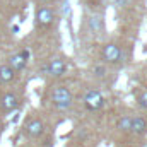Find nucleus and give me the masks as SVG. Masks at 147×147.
Here are the masks:
<instances>
[{"mask_svg":"<svg viewBox=\"0 0 147 147\" xmlns=\"http://www.w3.org/2000/svg\"><path fill=\"white\" fill-rule=\"evenodd\" d=\"M92 74H94L96 77H105V75H106V67L101 65V63H98V65L92 67Z\"/></svg>","mask_w":147,"mask_h":147,"instance_id":"12","label":"nucleus"},{"mask_svg":"<svg viewBox=\"0 0 147 147\" xmlns=\"http://www.w3.org/2000/svg\"><path fill=\"white\" fill-rule=\"evenodd\" d=\"M0 130H2V127H0Z\"/></svg>","mask_w":147,"mask_h":147,"instance_id":"16","label":"nucleus"},{"mask_svg":"<svg viewBox=\"0 0 147 147\" xmlns=\"http://www.w3.org/2000/svg\"><path fill=\"white\" fill-rule=\"evenodd\" d=\"M134 3V0H115V5H118V7H128V5H132Z\"/></svg>","mask_w":147,"mask_h":147,"instance_id":"14","label":"nucleus"},{"mask_svg":"<svg viewBox=\"0 0 147 147\" xmlns=\"http://www.w3.org/2000/svg\"><path fill=\"white\" fill-rule=\"evenodd\" d=\"M45 132V123L39 120V118H29L24 125V134L29 137V139H38L41 137Z\"/></svg>","mask_w":147,"mask_h":147,"instance_id":"4","label":"nucleus"},{"mask_svg":"<svg viewBox=\"0 0 147 147\" xmlns=\"http://www.w3.org/2000/svg\"><path fill=\"white\" fill-rule=\"evenodd\" d=\"M101 55H103V60H105V62H108V63H116V62L121 60V48H120L118 45H115V43H108V45L103 46Z\"/></svg>","mask_w":147,"mask_h":147,"instance_id":"6","label":"nucleus"},{"mask_svg":"<svg viewBox=\"0 0 147 147\" xmlns=\"http://www.w3.org/2000/svg\"><path fill=\"white\" fill-rule=\"evenodd\" d=\"M53 21H55V12H53V9H51V7L43 5V7H39V9L36 10V22H38V26H41V28H48V26H51V24H53Z\"/></svg>","mask_w":147,"mask_h":147,"instance_id":"5","label":"nucleus"},{"mask_svg":"<svg viewBox=\"0 0 147 147\" xmlns=\"http://www.w3.org/2000/svg\"><path fill=\"white\" fill-rule=\"evenodd\" d=\"M132 127V116H121L118 120V130L120 132H130Z\"/></svg>","mask_w":147,"mask_h":147,"instance_id":"11","label":"nucleus"},{"mask_svg":"<svg viewBox=\"0 0 147 147\" xmlns=\"http://www.w3.org/2000/svg\"><path fill=\"white\" fill-rule=\"evenodd\" d=\"M14 77H16V72H14L7 63L0 65V82H2V84H9L10 80H14Z\"/></svg>","mask_w":147,"mask_h":147,"instance_id":"10","label":"nucleus"},{"mask_svg":"<svg viewBox=\"0 0 147 147\" xmlns=\"http://www.w3.org/2000/svg\"><path fill=\"white\" fill-rule=\"evenodd\" d=\"M41 2H43V3H46V5H48V3H50V2H53V0H41Z\"/></svg>","mask_w":147,"mask_h":147,"instance_id":"15","label":"nucleus"},{"mask_svg":"<svg viewBox=\"0 0 147 147\" xmlns=\"http://www.w3.org/2000/svg\"><path fill=\"white\" fill-rule=\"evenodd\" d=\"M29 57H31L29 50H22V51H19V53H14V55L9 58V63H7V65H9L14 72H19V70L26 69Z\"/></svg>","mask_w":147,"mask_h":147,"instance_id":"3","label":"nucleus"},{"mask_svg":"<svg viewBox=\"0 0 147 147\" xmlns=\"http://www.w3.org/2000/svg\"><path fill=\"white\" fill-rule=\"evenodd\" d=\"M0 106H2L3 111H14L19 106V98L14 92H5L0 98Z\"/></svg>","mask_w":147,"mask_h":147,"instance_id":"8","label":"nucleus"},{"mask_svg":"<svg viewBox=\"0 0 147 147\" xmlns=\"http://www.w3.org/2000/svg\"><path fill=\"white\" fill-rule=\"evenodd\" d=\"M65 70H67V63H65V60H62V58H53L46 67L41 69L43 74H50V75H55V77L63 75Z\"/></svg>","mask_w":147,"mask_h":147,"instance_id":"7","label":"nucleus"},{"mask_svg":"<svg viewBox=\"0 0 147 147\" xmlns=\"http://www.w3.org/2000/svg\"><path fill=\"white\" fill-rule=\"evenodd\" d=\"M82 101H84V106L89 111H98L105 106V96L99 91H96V89H89L84 94V99Z\"/></svg>","mask_w":147,"mask_h":147,"instance_id":"2","label":"nucleus"},{"mask_svg":"<svg viewBox=\"0 0 147 147\" xmlns=\"http://www.w3.org/2000/svg\"><path fill=\"white\" fill-rule=\"evenodd\" d=\"M130 132L135 134V135H144L147 132V118H144V116H134L132 118Z\"/></svg>","mask_w":147,"mask_h":147,"instance_id":"9","label":"nucleus"},{"mask_svg":"<svg viewBox=\"0 0 147 147\" xmlns=\"http://www.w3.org/2000/svg\"><path fill=\"white\" fill-rule=\"evenodd\" d=\"M137 103H139V106H140V108L147 110V92H142V94L137 98Z\"/></svg>","mask_w":147,"mask_h":147,"instance_id":"13","label":"nucleus"},{"mask_svg":"<svg viewBox=\"0 0 147 147\" xmlns=\"http://www.w3.org/2000/svg\"><path fill=\"white\" fill-rule=\"evenodd\" d=\"M51 101L58 110H69L72 106V92L65 86H55L51 91Z\"/></svg>","mask_w":147,"mask_h":147,"instance_id":"1","label":"nucleus"}]
</instances>
